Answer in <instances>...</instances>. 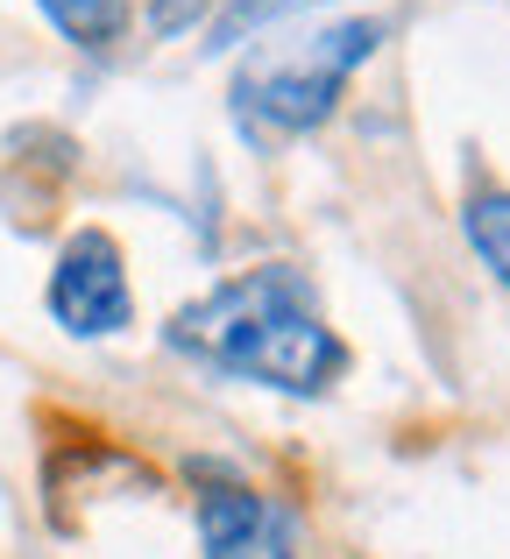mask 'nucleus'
<instances>
[{
	"mask_svg": "<svg viewBox=\"0 0 510 559\" xmlns=\"http://www.w3.org/2000/svg\"><path fill=\"white\" fill-rule=\"evenodd\" d=\"M170 355H192L213 376L270 382L284 396H327L347 369V341L319 319L305 270L262 262L249 276H227L164 326Z\"/></svg>",
	"mask_w": 510,
	"mask_h": 559,
	"instance_id": "1",
	"label": "nucleus"
},
{
	"mask_svg": "<svg viewBox=\"0 0 510 559\" xmlns=\"http://www.w3.org/2000/svg\"><path fill=\"white\" fill-rule=\"evenodd\" d=\"M390 22L383 14H355V22H312V28H276V36H249L227 107L249 142H298L333 121L347 79L383 50Z\"/></svg>",
	"mask_w": 510,
	"mask_h": 559,
	"instance_id": "2",
	"label": "nucleus"
},
{
	"mask_svg": "<svg viewBox=\"0 0 510 559\" xmlns=\"http://www.w3.org/2000/svg\"><path fill=\"white\" fill-rule=\"evenodd\" d=\"M50 319L79 341H107L135 319V290H128L121 270V241L107 227H79L64 248H57V270H50Z\"/></svg>",
	"mask_w": 510,
	"mask_h": 559,
	"instance_id": "3",
	"label": "nucleus"
},
{
	"mask_svg": "<svg viewBox=\"0 0 510 559\" xmlns=\"http://www.w3.org/2000/svg\"><path fill=\"white\" fill-rule=\"evenodd\" d=\"M199 546L206 559H298V518L241 481H221L199 496Z\"/></svg>",
	"mask_w": 510,
	"mask_h": 559,
	"instance_id": "4",
	"label": "nucleus"
},
{
	"mask_svg": "<svg viewBox=\"0 0 510 559\" xmlns=\"http://www.w3.org/2000/svg\"><path fill=\"white\" fill-rule=\"evenodd\" d=\"M43 14H50V28L64 43H79V50H114L128 28V0H36Z\"/></svg>",
	"mask_w": 510,
	"mask_h": 559,
	"instance_id": "5",
	"label": "nucleus"
},
{
	"mask_svg": "<svg viewBox=\"0 0 510 559\" xmlns=\"http://www.w3.org/2000/svg\"><path fill=\"white\" fill-rule=\"evenodd\" d=\"M461 234H469V248L497 270V284H510V191H497V185L469 191V205H461Z\"/></svg>",
	"mask_w": 510,
	"mask_h": 559,
	"instance_id": "6",
	"label": "nucleus"
},
{
	"mask_svg": "<svg viewBox=\"0 0 510 559\" xmlns=\"http://www.w3.org/2000/svg\"><path fill=\"white\" fill-rule=\"evenodd\" d=\"M312 0H235V8L213 22V50H235L241 36H270V22H284V14H305Z\"/></svg>",
	"mask_w": 510,
	"mask_h": 559,
	"instance_id": "7",
	"label": "nucleus"
},
{
	"mask_svg": "<svg viewBox=\"0 0 510 559\" xmlns=\"http://www.w3.org/2000/svg\"><path fill=\"white\" fill-rule=\"evenodd\" d=\"M150 22H156V36H178L185 22H199V0H156Z\"/></svg>",
	"mask_w": 510,
	"mask_h": 559,
	"instance_id": "8",
	"label": "nucleus"
}]
</instances>
